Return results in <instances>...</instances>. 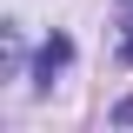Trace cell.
Wrapping results in <instances>:
<instances>
[{
	"instance_id": "cell-3",
	"label": "cell",
	"mask_w": 133,
	"mask_h": 133,
	"mask_svg": "<svg viewBox=\"0 0 133 133\" xmlns=\"http://www.w3.org/2000/svg\"><path fill=\"white\" fill-rule=\"evenodd\" d=\"M120 60H133V33H127V47H120Z\"/></svg>"
},
{
	"instance_id": "cell-2",
	"label": "cell",
	"mask_w": 133,
	"mask_h": 133,
	"mask_svg": "<svg viewBox=\"0 0 133 133\" xmlns=\"http://www.w3.org/2000/svg\"><path fill=\"white\" fill-rule=\"evenodd\" d=\"M113 120H120V127H133V100H120V107H113Z\"/></svg>"
},
{
	"instance_id": "cell-1",
	"label": "cell",
	"mask_w": 133,
	"mask_h": 133,
	"mask_svg": "<svg viewBox=\"0 0 133 133\" xmlns=\"http://www.w3.org/2000/svg\"><path fill=\"white\" fill-rule=\"evenodd\" d=\"M66 60H73V40H66V33H53L47 47L33 53V87H53V73H60Z\"/></svg>"
}]
</instances>
